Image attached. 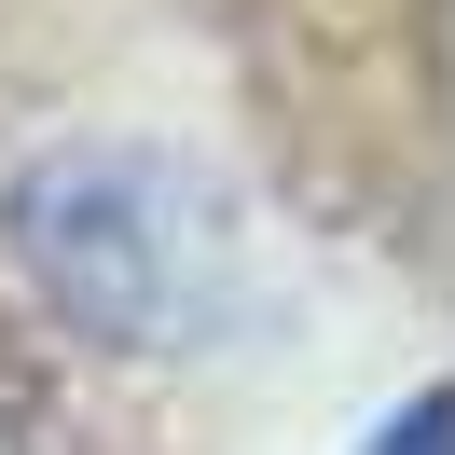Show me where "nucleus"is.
<instances>
[{"label": "nucleus", "instance_id": "f257e3e1", "mask_svg": "<svg viewBox=\"0 0 455 455\" xmlns=\"http://www.w3.org/2000/svg\"><path fill=\"white\" fill-rule=\"evenodd\" d=\"M14 221L42 290L111 345H207L249 290V235L152 152H56Z\"/></svg>", "mask_w": 455, "mask_h": 455}, {"label": "nucleus", "instance_id": "f03ea898", "mask_svg": "<svg viewBox=\"0 0 455 455\" xmlns=\"http://www.w3.org/2000/svg\"><path fill=\"white\" fill-rule=\"evenodd\" d=\"M427 442H442V400H414V427H387L372 455H427Z\"/></svg>", "mask_w": 455, "mask_h": 455}, {"label": "nucleus", "instance_id": "7ed1b4c3", "mask_svg": "<svg viewBox=\"0 0 455 455\" xmlns=\"http://www.w3.org/2000/svg\"><path fill=\"white\" fill-rule=\"evenodd\" d=\"M0 455H14V427H0Z\"/></svg>", "mask_w": 455, "mask_h": 455}]
</instances>
